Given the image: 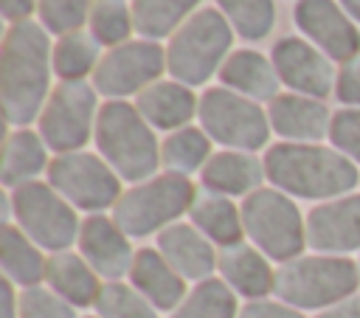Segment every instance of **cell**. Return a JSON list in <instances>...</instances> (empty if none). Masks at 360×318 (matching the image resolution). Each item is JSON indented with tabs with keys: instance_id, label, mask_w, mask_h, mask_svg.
<instances>
[{
	"instance_id": "4316f807",
	"label": "cell",
	"mask_w": 360,
	"mask_h": 318,
	"mask_svg": "<svg viewBox=\"0 0 360 318\" xmlns=\"http://www.w3.org/2000/svg\"><path fill=\"white\" fill-rule=\"evenodd\" d=\"M48 146L39 132L31 129H14L6 138L3 146V166H0V180L6 189H17L22 183L37 180L42 172H48Z\"/></svg>"
},
{
	"instance_id": "7c38bea8",
	"label": "cell",
	"mask_w": 360,
	"mask_h": 318,
	"mask_svg": "<svg viewBox=\"0 0 360 318\" xmlns=\"http://www.w3.org/2000/svg\"><path fill=\"white\" fill-rule=\"evenodd\" d=\"M166 70V48L152 39H129L110 48L93 70V87L110 98L143 93Z\"/></svg>"
},
{
	"instance_id": "484cf974",
	"label": "cell",
	"mask_w": 360,
	"mask_h": 318,
	"mask_svg": "<svg viewBox=\"0 0 360 318\" xmlns=\"http://www.w3.org/2000/svg\"><path fill=\"white\" fill-rule=\"evenodd\" d=\"M0 265H3V276L14 287L28 290L45 281L48 259L42 256V248L37 242H31L17 225L6 222L0 231Z\"/></svg>"
},
{
	"instance_id": "cb8c5ba5",
	"label": "cell",
	"mask_w": 360,
	"mask_h": 318,
	"mask_svg": "<svg viewBox=\"0 0 360 318\" xmlns=\"http://www.w3.org/2000/svg\"><path fill=\"white\" fill-rule=\"evenodd\" d=\"M222 87H231L253 101H273L278 96V73L273 68V59H267L259 51H233L225 65L219 68Z\"/></svg>"
},
{
	"instance_id": "ac0fdd59",
	"label": "cell",
	"mask_w": 360,
	"mask_h": 318,
	"mask_svg": "<svg viewBox=\"0 0 360 318\" xmlns=\"http://www.w3.org/2000/svg\"><path fill=\"white\" fill-rule=\"evenodd\" d=\"M166 262L186 279V281H205L211 279V273L217 270L219 262V250L217 245L197 231L191 222H174L169 228H163L158 234V245H155Z\"/></svg>"
},
{
	"instance_id": "d6986e66",
	"label": "cell",
	"mask_w": 360,
	"mask_h": 318,
	"mask_svg": "<svg viewBox=\"0 0 360 318\" xmlns=\"http://www.w3.org/2000/svg\"><path fill=\"white\" fill-rule=\"evenodd\" d=\"M129 284L158 312H174L183 304V298L188 295L186 279L166 262V256L158 248L135 250V259L129 267Z\"/></svg>"
},
{
	"instance_id": "83f0119b",
	"label": "cell",
	"mask_w": 360,
	"mask_h": 318,
	"mask_svg": "<svg viewBox=\"0 0 360 318\" xmlns=\"http://www.w3.org/2000/svg\"><path fill=\"white\" fill-rule=\"evenodd\" d=\"M211 138L205 135L202 127H183L174 129L163 138L160 144V163L166 166V172L174 174H194L202 172V166L211 158Z\"/></svg>"
},
{
	"instance_id": "8d00e7d4",
	"label": "cell",
	"mask_w": 360,
	"mask_h": 318,
	"mask_svg": "<svg viewBox=\"0 0 360 318\" xmlns=\"http://www.w3.org/2000/svg\"><path fill=\"white\" fill-rule=\"evenodd\" d=\"M329 141L338 152H343L352 163L360 166V107H343L332 113Z\"/></svg>"
},
{
	"instance_id": "d6a6232c",
	"label": "cell",
	"mask_w": 360,
	"mask_h": 318,
	"mask_svg": "<svg viewBox=\"0 0 360 318\" xmlns=\"http://www.w3.org/2000/svg\"><path fill=\"white\" fill-rule=\"evenodd\" d=\"M233 31L245 39H264L276 23L273 0H217Z\"/></svg>"
},
{
	"instance_id": "f546056e",
	"label": "cell",
	"mask_w": 360,
	"mask_h": 318,
	"mask_svg": "<svg viewBox=\"0 0 360 318\" xmlns=\"http://www.w3.org/2000/svg\"><path fill=\"white\" fill-rule=\"evenodd\" d=\"M169 318H239L236 293L222 279L197 281Z\"/></svg>"
},
{
	"instance_id": "4dcf8cb0",
	"label": "cell",
	"mask_w": 360,
	"mask_h": 318,
	"mask_svg": "<svg viewBox=\"0 0 360 318\" xmlns=\"http://www.w3.org/2000/svg\"><path fill=\"white\" fill-rule=\"evenodd\" d=\"M98 39L90 31H70L62 34L53 45V73L62 82H76L84 79L90 70L98 68Z\"/></svg>"
},
{
	"instance_id": "ab89813d",
	"label": "cell",
	"mask_w": 360,
	"mask_h": 318,
	"mask_svg": "<svg viewBox=\"0 0 360 318\" xmlns=\"http://www.w3.org/2000/svg\"><path fill=\"white\" fill-rule=\"evenodd\" d=\"M0 318H20V293L8 279L0 284Z\"/></svg>"
},
{
	"instance_id": "7a4b0ae2",
	"label": "cell",
	"mask_w": 360,
	"mask_h": 318,
	"mask_svg": "<svg viewBox=\"0 0 360 318\" xmlns=\"http://www.w3.org/2000/svg\"><path fill=\"white\" fill-rule=\"evenodd\" d=\"M264 174L273 189L298 200H338L360 183L357 163L323 144H273L264 152Z\"/></svg>"
},
{
	"instance_id": "e0dca14e",
	"label": "cell",
	"mask_w": 360,
	"mask_h": 318,
	"mask_svg": "<svg viewBox=\"0 0 360 318\" xmlns=\"http://www.w3.org/2000/svg\"><path fill=\"white\" fill-rule=\"evenodd\" d=\"M270 129L290 144H318L329 135L332 113L321 98L301 93H278L267 110Z\"/></svg>"
},
{
	"instance_id": "ba28073f",
	"label": "cell",
	"mask_w": 360,
	"mask_h": 318,
	"mask_svg": "<svg viewBox=\"0 0 360 318\" xmlns=\"http://www.w3.org/2000/svg\"><path fill=\"white\" fill-rule=\"evenodd\" d=\"M8 205L17 228L42 250H70V245L79 239L82 222L76 217V208L51 183L31 180L11 189Z\"/></svg>"
},
{
	"instance_id": "5b68a950",
	"label": "cell",
	"mask_w": 360,
	"mask_h": 318,
	"mask_svg": "<svg viewBox=\"0 0 360 318\" xmlns=\"http://www.w3.org/2000/svg\"><path fill=\"white\" fill-rule=\"evenodd\" d=\"M197 194L200 191L186 174L163 172L127 189L112 205V220L129 239L160 234L163 228L180 222V217L191 211Z\"/></svg>"
},
{
	"instance_id": "30bf717a",
	"label": "cell",
	"mask_w": 360,
	"mask_h": 318,
	"mask_svg": "<svg viewBox=\"0 0 360 318\" xmlns=\"http://www.w3.org/2000/svg\"><path fill=\"white\" fill-rule=\"evenodd\" d=\"M96 87L84 79L76 82H59L39 115V135L48 149L56 155L82 152V146L96 132L98 118V98Z\"/></svg>"
},
{
	"instance_id": "60d3db41",
	"label": "cell",
	"mask_w": 360,
	"mask_h": 318,
	"mask_svg": "<svg viewBox=\"0 0 360 318\" xmlns=\"http://www.w3.org/2000/svg\"><path fill=\"white\" fill-rule=\"evenodd\" d=\"M315 318H360V293L343 298L340 304H335L329 310H321Z\"/></svg>"
},
{
	"instance_id": "b9f144b4",
	"label": "cell",
	"mask_w": 360,
	"mask_h": 318,
	"mask_svg": "<svg viewBox=\"0 0 360 318\" xmlns=\"http://www.w3.org/2000/svg\"><path fill=\"white\" fill-rule=\"evenodd\" d=\"M39 0H3V17L14 25V23H22L28 20V14L37 8Z\"/></svg>"
},
{
	"instance_id": "277c9868",
	"label": "cell",
	"mask_w": 360,
	"mask_h": 318,
	"mask_svg": "<svg viewBox=\"0 0 360 318\" xmlns=\"http://www.w3.org/2000/svg\"><path fill=\"white\" fill-rule=\"evenodd\" d=\"M360 290V262L349 256H298L276 270L273 293L295 310H329Z\"/></svg>"
},
{
	"instance_id": "9a60e30c",
	"label": "cell",
	"mask_w": 360,
	"mask_h": 318,
	"mask_svg": "<svg viewBox=\"0 0 360 318\" xmlns=\"http://www.w3.org/2000/svg\"><path fill=\"white\" fill-rule=\"evenodd\" d=\"M307 245L329 256L360 250V194L318 203L307 214Z\"/></svg>"
},
{
	"instance_id": "f1b7e54d",
	"label": "cell",
	"mask_w": 360,
	"mask_h": 318,
	"mask_svg": "<svg viewBox=\"0 0 360 318\" xmlns=\"http://www.w3.org/2000/svg\"><path fill=\"white\" fill-rule=\"evenodd\" d=\"M200 0H132V23L143 39H163L174 34L197 8Z\"/></svg>"
},
{
	"instance_id": "5bb4252c",
	"label": "cell",
	"mask_w": 360,
	"mask_h": 318,
	"mask_svg": "<svg viewBox=\"0 0 360 318\" xmlns=\"http://www.w3.org/2000/svg\"><path fill=\"white\" fill-rule=\"evenodd\" d=\"M295 23L329 59L346 62L360 53V31L343 6L335 0H298Z\"/></svg>"
},
{
	"instance_id": "ffe728a7",
	"label": "cell",
	"mask_w": 360,
	"mask_h": 318,
	"mask_svg": "<svg viewBox=\"0 0 360 318\" xmlns=\"http://www.w3.org/2000/svg\"><path fill=\"white\" fill-rule=\"evenodd\" d=\"M217 270H219V279L248 301L267 298L276 287V270L270 267V259L256 245H248V242L222 248Z\"/></svg>"
},
{
	"instance_id": "44dd1931",
	"label": "cell",
	"mask_w": 360,
	"mask_h": 318,
	"mask_svg": "<svg viewBox=\"0 0 360 318\" xmlns=\"http://www.w3.org/2000/svg\"><path fill=\"white\" fill-rule=\"evenodd\" d=\"M264 160H259L253 152L239 149H222L208 158V163L200 172V183L205 191L225 194V197H248L256 189H262L264 180Z\"/></svg>"
},
{
	"instance_id": "8fae6325",
	"label": "cell",
	"mask_w": 360,
	"mask_h": 318,
	"mask_svg": "<svg viewBox=\"0 0 360 318\" xmlns=\"http://www.w3.org/2000/svg\"><path fill=\"white\" fill-rule=\"evenodd\" d=\"M48 183L73 205L87 214H101L104 208H112L118 203L121 177L115 169L93 152H68L51 158L48 166Z\"/></svg>"
},
{
	"instance_id": "52a82bcc",
	"label": "cell",
	"mask_w": 360,
	"mask_h": 318,
	"mask_svg": "<svg viewBox=\"0 0 360 318\" xmlns=\"http://www.w3.org/2000/svg\"><path fill=\"white\" fill-rule=\"evenodd\" d=\"M245 236L273 262H292L307 248V217L290 194L262 186L242 200Z\"/></svg>"
},
{
	"instance_id": "e575fe53",
	"label": "cell",
	"mask_w": 360,
	"mask_h": 318,
	"mask_svg": "<svg viewBox=\"0 0 360 318\" xmlns=\"http://www.w3.org/2000/svg\"><path fill=\"white\" fill-rule=\"evenodd\" d=\"M96 0H39L37 3V14L39 23L51 31V34H70L79 31L84 25V20L90 17Z\"/></svg>"
},
{
	"instance_id": "ee69618b",
	"label": "cell",
	"mask_w": 360,
	"mask_h": 318,
	"mask_svg": "<svg viewBox=\"0 0 360 318\" xmlns=\"http://www.w3.org/2000/svg\"><path fill=\"white\" fill-rule=\"evenodd\" d=\"M87 318H98V315H87Z\"/></svg>"
},
{
	"instance_id": "603a6c76",
	"label": "cell",
	"mask_w": 360,
	"mask_h": 318,
	"mask_svg": "<svg viewBox=\"0 0 360 318\" xmlns=\"http://www.w3.org/2000/svg\"><path fill=\"white\" fill-rule=\"evenodd\" d=\"M45 284L73 307H96L98 293L104 287L87 259L73 250H59L48 256Z\"/></svg>"
},
{
	"instance_id": "836d02e7",
	"label": "cell",
	"mask_w": 360,
	"mask_h": 318,
	"mask_svg": "<svg viewBox=\"0 0 360 318\" xmlns=\"http://www.w3.org/2000/svg\"><path fill=\"white\" fill-rule=\"evenodd\" d=\"M93 310L98 318H158V310L124 281H104Z\"/></svg>"
},
{
	"instance_id": "9c48e42d",
	"label": "cell",
	"mask_w": 360,
	"mask_h": 318,
	"mask_svg": "<svg viewBox=\"0 0 360 318\" xmlns=\"http://www.w3.org/2000/svg\"><path fill=\"white\" fill-rule=\"evenodd\" d=\"M200 127L205 135L225 149L256 152L270 141V118L259 107V101L231 90V87H208L200 96L197 110Z\"/></svg>"
},
{
	"instance_id": "3957f363",
	"label": "cell",
	"mask_w": 360,
	"mask_h": 318,
	"mask_svg": "<svg viewBox=\"0 0 360 318\" xmlns=\"http://www.w3.org/2000/svg\"><path fill=\"white\" fill-rule=\"evenodd\" d=\"M93 141L115 174L132 186L155 177L160 166V144L155 129L146 124L138 107L124 98H110L98 107Z\"/></svg>"
},
{
	"instance_id": "d4e9b609",
	"label": "cell",
	"mask_w": 360,
	"mask_h": 318,
	"mask_svg": "<svg viewBox=\"0 0 360 318\" xmlns=\"http://www.w3.org/2000/svg\"><path fill=\"white\" fill-rule=\"evenodd\" d=\"M188 220L197 231H202L219 250L239 245L245 239V222H242V205H236L225 194L202 191L197 194Z\"/></svg>"
},
{
	"instance_id": "8992f818",
	"label": "cell",
	"mask_w": 360,
	"mask_h": 318,
	"mask_svg": "<svg viewBox=\"0 0 360 318\" xmlns=\"http://www.w3.org/2000/svg\"><path fill=\"white\" fill-rule=\"evenodd\" d=\"M231 23L217 8H197L166 45V70L174 82L197 87L225 65V53L233 42Z\"/></svg>"
},
{
	"instance_id": "d590c367",
	"label": "cell",
	"mask_w": 360,
	"mask_h": 318,
	"mask_svg": "<svg viewBox=\"0 0 360 318\" xmlns=\"http://www.w3.org/2000/svg\"><path fill=\"white\" fill-rule=\"evenodd\" d=\"M20 318H76V307L39 284L20 293Z\"/></svg>"
},
{
	"instance_id": "f35d334b",
	"label": "cell",
	"mask_w": 360,
	"mask_h": 318,
	"mask_svg": "<svg viewBox=\"0 0 360 318\" xmlns=\"http://www.w3.org/2000/svg\"><path fill=\"white\" fill-rule=\"evenodd\" d=\"M239 318H307L301 310L284 304V301H270V298H259V301H248L239 310Z\"/></svg>"
},
{
	"instance_id": "7bdbcfd3",
	"label": "cell",
	"mask_w": 360,
	"mask_h": 318,
	"mask_svg": "<svg viewBox=\"0 0 360 318\" xmlns=\"http://www.w3.org/2000/svg\"><path fill=\"white\" fill-rule=\"evenodd\" d=\"M340 6L346 8V14H349L352 20L360 23V0H340Z\"/></svg>"
},
{
	"instance_id": "2e32d148",
	"label": "cell",
	"mask_w": 360,
	"mask_h": 318,
	"mask_svg": "<svg viewBox=\"0 0 360 318\" xmlns=\"http://www.w3.org/2000/svg\"><path fill=\"white\" fill-rule=\"evenodd\" d=\"M79 253L87 259V265L107 281H118L121 276H129L135 250L129 236L121 231V225L107 214H87L79 228Z\"/></svg>"
},
{
	"instance_id": "7402d4cb",
	"label": "cell",
	"mask_w": 360,
	"mask_h": 318,
	"mask_svg": "<svg viewBox=\"0 0 360 318\" xmlns=\"http://www.w3.org/2000/svg\"><path fill=\"white\" fill-rule=\"evenodd\" d=\"M138 113L146 118L152 129H183L200 110V98L191 93V87L174 82V79H158L135 98Z\"/></svg>"
},
{
	"instance_id": "6da1fadb",
	"label": "cell",
	"mask_w": 360,
	"mask_h": 318,
	"mask_svg": "<svg viewBox=\"0 0 360 318\" xmlns=\"http://www.w3.org/2000/svg\"><path fill=\"white\" fill-rule=\"evenodd\" d=\"M51 70L53 45L48 28L34 20L14 23L3 37L0 56V98L11 127L25 129L31 121H39L51 96Z\"/></svg>"
},
{
	"instance_id": "4fadbf2b",
	"label": "cell",
	"mask_w": 360,
	"mask_h": 318,
	"mask_svg": "<svg viewBox=\"0 0 360 318\" xmlns=\"http://www.w3.org/2000/svg\"><path fill=\"white\" fill-rule=\"evenodd\" d=\"M270 59H273V68L281 84H287L292 93L323 98L335 90L338 73L332 70L329 56L301 37H281L273 45Z\"/></svg>"
},
{
	"instance_id": "1f68e13d",
	"label": "cell",
	"mask_w": 360,
	"mask_h": 318,
	"mask_svg": "<svg viewBox=\"0 0 360 318\" xmlns=\"http://www.w3.org/2000/svg\"><path fill=\"white\" fill-rule=\"evenodd\" d=\"M87 23H90V34L110 48L129 42V34L135 28L132 6H127L124 0H96Z\"/></svg>"
},
{
	"instance_id": "74e56055",
	"label": "cell",
	"mask_w": 360,
	"mask_h": 318,
	"mask_svg": "<svg viewBox=\"0 0 360 318\" xmlns=\"http://www.w3.org/2000/svg\"><path fill=\"white\" fill-rule=\"evenodd\" d=\"M335 93L346 107H360V53L340 62L338 79H335Z\"/></svg>"
}]
</instances>
